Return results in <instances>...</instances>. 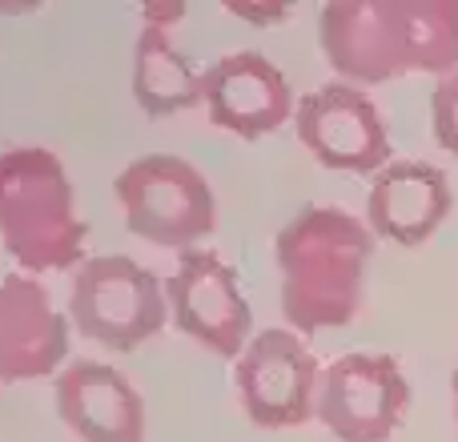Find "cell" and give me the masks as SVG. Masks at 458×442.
Listing matches in <instances>:
<instances>
[{"instance_id":"6da1fadb","label":"cell","mask_w":458,"mask_h":442,"mask_svg":"<svg viewBox=\"0 0 458 442\" xmlns=\"http://www.w3.org/2000/svg\"><path fill=\"white\" fill-rule=\"evenodd\" d=\"M326 61L350 85L458 72V0H330L318 16Z\"/></svg>"},{"instance_id":"7a4b0ae2","label":"cell","mask_w":458,"mask_h":442,"mask_svg":"<svg viewBox=\"0 0 458 442\" xmlns=\"http://www.w3.org/2000/svg\"><path fill=\"white\" fill-rule=\"evenodd\" d=\"M374 234L338 206H306L274 237L282 314L293 334L350 326L362 306Z\"/></svg>"},{"instance_id":"3957f363","label":"cell","mask_w":458,"mask_h":442,"mask_svg":"<svg viewBox=\"0 0 458 442\" xmlns=\"http://www.w3.org/2000/svg\"><path fill=\"white\" fill-rule=\"evenodd\" d=\"M0 242L32 274L85 266L89 225L77 217L61 157L40 145L0 153Z\"/></svg>"},{"instance_id":"277c9868","label":"cell","mask_w":458,"mask_h":442,"mask_svg":"<svg viewBox=\"0 0 458 442\" xmlns=\"http://www.w3.org/2000/svg\"><path fill=\"white\" fill-rule=\"evenodd\" d=\"M125 225L165 250H193L217 229V201L209 182L177 153H145L113 182Z\"/></svg>"},{"instance_id":"5b68a950","label":"cell","mask_w":458,"mask_h":442,"mask_svg":"<svg viewBox=\"0 0 458 442\" xmlns=\"http://www.w3.org/2000/svg\"><path fill=\"white\" fill-rule=\"evenodd\" d=\"M169 314L165 282L125 253H97L77 266L69 285V318L85 338L109 350H137L161 334Z\"/></svg>"},{"instance_id":"8992f818","label":"cell","mask_w":458,"mask_h":442,"mask_svg":"<svg viewBox=\"0 0 458 442\" xmlns=\"http://www.w3.org/2000/svg\"><path fill=\"white\" fill-rule=\"evenodd\" d=\"M322 366L293 330H261L233 366V387L245 419L261 430H290L318 414Z\"/></svg>"},{"instance_id":"52a82bcc","label":"cell","mask_w":458,"mask_h":442,"mask_svg":"<svg viewBox=\"0 0 458 442\" xmlns=\"http://www.w3.org/2000/svg\"><path fill=\"white\" fill-rule=\"evenodd\" d=\"M406 406H411V382L390 354L354 350L330 362L322 374L318 422L338 442H386L403 427Z\"/></svg>"},{"instance_id":"ba28073f","label":"cell","mask_w":458,"mask_h":442,"mask_svg":"<svg viewBox=\"0 0 458 442\" xmlns=\"http://www.w3.org/2000/svg\"><path fill=\"white\" fill-rule=\"evenodd\" d=\"M298 141L342 174H382L390 166V133L378 105L350 81H330L298 101Z\"/></svg>"},{"instance_id":"9c48e42d","label":"cell","mask_w":458,"mask_h":442,"mask_svg":"<svg viewBox=\"0 0 458 442\" xmlns=\"http://www.w3.org/2000/svg\"><path fill=\"white\" fill-rule=\"evenodd\" d=\"M165 302L174 326L214 350L217 358H242L253 310L237 290V274L214 250H185L165 277Z\"/></svg>"},{"instance_id":"30bf717a","label":"cell","mask_w":458,"mask_h":442,"mask_svg":"<svg viewBox=\"0 0 458 442\" xmlns=\"http://www.w3.org/2000/svg\"><path fill=\"white\" fill-rule=\"evenodd\" d=\"M201 105L217 129H229L242 141H258V137L274 133L298 113L285 72L269 56L250 53V48L209 64L206 85H201Z\"/></svg>"},{"instance_id":"8fae6325","label":"cell","mask_w":458,"mask_h":442,"mask_svg":"<svg viewBox=\"0 0 458 442\" xmlns=\"http://www.w3.org/2000/svg\"><path fill=\"white\" fill-rule=\"evenodd\" d=\"M69 354V322L37 277H0V382L48 378Z\"/></svg>"},{"instance_id":"7c38bea8","label":"cell","mask_w":458,"mask_h":442,"mask_svg":"<svg viewBox=\"0 0 458 442\" xmlns=\"http://www.w3.org/2000/svg\"><path fill=\"white\" fill-rule=\"evenodd\" d=\"M53 395L81 442H145V403L117 366L77 358L56 374Z\"/></svg>"},{"instance_id":"4fadbf2b","label":"cell","mask_w":458,"mask_h":442,"mask_svg":"<svg viewBox=\"0 0 458 442\" xmlns=\"http://www.w3.org/2000/svg\"><path fill=\"white\" fill-rule=\"evenodd\" d=\"M454 206L451 182L427 161H390L366 193V225L394 245H422L435 237Z\"/></svg>"},{"instance_id":"5bb4252c","label":"cell","mask_w":458,"mask_h":442,"mask_svg":"<svg viewBox=\"0 0 458 442\" xmlns=\"http://www.w3.org/2000/svg\"><path fill=\"white\" fill-rule=\"evenodd\" d=\"M141 37L133 48V97L149 117H174L182 109L201 105L206 72L193 69L190 56H182L169 40V24L141 16Z\"/></svg>"},{"instance_id":"9a60e30c","label":"cell","mask_w":458,"mask_h":442,"mask_svg":"<svg viewBox=\"0 0 458 442\" xmlns=\"http://www.w3.org/2000/svg\"><path fill=\"white\" fill-rule=\"evenodd\" d=\"M430 125H435V141L458 157V72L443 77L430 93Z\"/></svg>"},{"instance_id":"2e32d148","label":"cell","mask_w":458,"mask_h":442,"mask_svg":"<svg viewBox=\"0 0 458 442\" xmlns=\"http://www.w3.org/2000/svg\"><path fill=\"white\" fill-rule=\"evenodd\" d=\"M233 16H242V21H250V24H274V21H285L290 16V8L285 4H225Z\"/></svg>"},{"instance_id":"e0dca14e","label":"cell","mask_w":458,"mask_h":442,"mask_svg":"<svg viewBox=\"0 0 458 442\" xmlns=\"http://www.w3.org/2000/svg\"><path fill=\"white\" fill-rule=\"evenodd\" d=\"M141 16L161 21V24H177V21H185V4H145Z\"/></svg>"},{"instance_id":"ac0fdd59","label":"cell","mask_w":458,"mask_h":442,"mask_svg":"<svg viewBox=\"0 0 458 442\" xmlns=\"http://www.w3.org/2000/svg\"><path fill=\"white\" fill-rule=\"evenodd\" d=\"M451 395H454V419H458V370H454V378H451Z\"/></svg>"}]
</instances>
